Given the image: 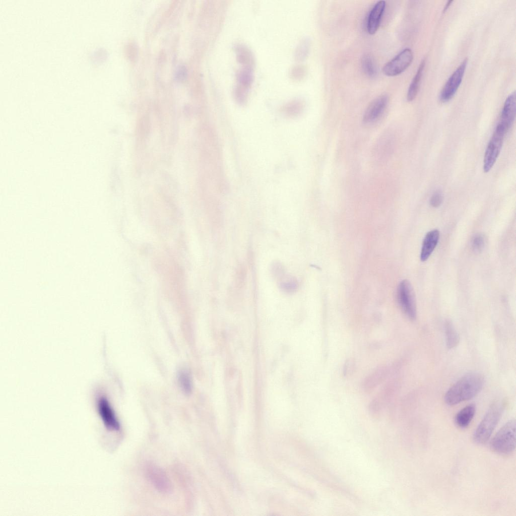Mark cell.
<instances>
[{
  "instance_id": "ffe728a7",
  "label": "cell",
  "mask_w": 516,
  "mask_h": 516,
  "mask_svg": "<svg viewBox=\"0 0 516 516\" xmlns=\"http://www.w3.org/2000/svg\"><path fill=\"white\" fill-rule=\"evenodd\" d=\"M178 381L180 388L185 394H189L191 390V381L188 373L185 370H180L178 374Z\"/></svg>"
},
{
  "instance_id": "8fae6325",
  "label": "cell",
  "mask_w": 516,
  "mask_h": 516,
  "mask_svg": "<svg viewBox=\"0 0 516 516\" xmlns=\"http://www.w3.org/2000/svg\"><path fill=\"white\" fill-rule=\"evenodd\" d=\"M515 116V93H511L506 99L501 113L499 124L508 132Z\"/></svg>"
},
{
  "instance_id": "277c9868",
  "label": "cell",
  "mask_w": 516,
  "mask_h": 516,
  "mask_svg": "<svg viewBox=\"0 0 516 516\" xmlns=\"http://www.w3.org/2000/svg\"><path fill=\"white\" fill-rule=\"evenodd\" d=\"M507 132L500 124L497 125L486 147L483 160V171L488 172L494 166L503 145Z\"/></svg>"
},
{
  "instance_id": "6da1fadb",
  "label": "cell",
  "mask_w": 516,
  "mask_h": 516,
  "mask_svg": "<svg viewBox=\"0 0 516 516\" xmlns=\"http://www.w3.org/2000/svg\"><path fill=\"white\" fill-rule=\"evenodd\" d=\"M484 381L481 373L472 372L466 374L446 392L444 396L445 403L453 406L472 399L482 390Z\"/></svg>"
},
{
  "instance_id": "7a4b0ae2",
  "label": "cell",
  "mask_w": 516,
  "mask_h": 516,
  "mask_svg": "<svg viewBox=\"0 0 516 516\" xmlns=\"http://www.w3.org/2000/svg\"><path fill=\"white\" fill-rule=\"evenodd\" d=\"M504 408L502 401L495 402L491 405L474 431L473 440L475 443L483 444L487 442L497 425Z\"/></svg>"
},
{
  "instance_id": "2e32d148",
  "label": "cell",
  "mask_w": 516,
  "mask_h": 516,
  "mask_svg": "<svg viewBox=\"0 0 516 516\" xmlns=\"http://www.w3.org/2000/svg\"><path fill=\"white\" fill-rule=\"evenodd\" d=\"M425 64V60H423L410 85L407 94V99L408 101H413L418 93Z\"/></svg>"
},
{
  "instance_id": "d6986e66",
  "label": "cell",
  "mask_w": 516,
  "mask_h": 516,
  "mask_svg": "<svg viewBox=\"0 0 516 516\" xmlns=\"http://www.w3.org/2000/svg\"><path fill=\"white\" fill-rule=\"evenodd\" d=\"M280 287L285 292L292 293L296 290L297 283L294 278L289 276H285L284 274L280 277Z\"/></svg>"
},
{
  "instance_id": "30bf717a",
  "label": "cell",
  "mask_w": 516,
  "mask_h": 516,
  "mask_svg": "<svg viewBox=\"0 0 516 516\" xmlns=\"http://www.w3.org/2000/svg\"><path fill=\"white\" fill-rule=\"evenodd\" d=\"M388 101L389 97L386 94L381 95L372 100L363 114L364 122L371 123L376 120L383 113Z\"/></svg>"
},
{
  "instance_id": "7402d4cb",
  "label": "cell",
  "mask_w": 516,
  "mask_h": 516,
  "mask_svg": "<svg viewBox=\"0 0 516 516\" xmlns=\"http://www.w3.org/2000/svg\"><path fill=\"white\" fill-rule=\"evenodd\" d=\"M246 275L245 269L243 266L241 265L238 268L236 273V279L237 287L240 288L242 287V286H243L245 281Z\"/></svg>"
},
{
  "instance_id": "5bb4252c",
  "label": "cell",
  "mask_w": 516,
  "mask_h": 516,
  "mask_svg": "<svg viewBox=\"0 0 516 516\" xmlns=\"http://www.w3.org/2000/svg\"><path fill=\"white\" fill-rule=\"evenodd\" d=\"M439 238V232L437 229L429 231L425 236L421 247L420 259L426 261L435 248Z\"/></svg>"
},
{
  "instance_id": "9a60e30c",
  "label": "cell",
  "mask_w": 516,
  "mask_h": 516,
  "mask_svg": "<svg viewBox=\"0 0 516 516\" xmlns=\"http://www.w3.org/2000/svg\"><path fill=\"white\" fill-rule=\"evenodd\" d=\"M475 412L476 407L474 404L466 406L457 414L455 417L456 424L461 428L467 427L473 419Z\"/></svg>"
},
{
  "instance_id": "ba28073f",
  "label": "cell",
  "mask_w": 516,
  "mask_h": 516,
  "mask_svg": "<svg viewBox=\"0 0 516 516\" xmlns=\"http://www.w3.org/2000/svg\"><path fill=\"white\" fill-rule=\"evenodd\" d=\"M145 472L149 480L158 491L163 493L170 491V481L162 469L153 464H148L145 467Z\"/></svg>"
},
{
  "instance_id": "7c38bea8",
  "label": "cell",
  "mask_w": 516,
  "mask_h": 516,
  "mask_svg": "<svg viewBox=\"0 0 516 516\" xmlns=\"http://www.w3.org/2000/svg\"><path fill=\"white\" fill-rule=\"evenodd\" d=\"M386 2L384 1L377 2L370 10L367 20L366 29L371 35L377 31L385 9Z\"/></svg>"
},
{
  "instance_id": "ac0fdd59",
  "label": "cell",
  "mask_w": 516,
  "mask_h": 516,
  "mask_svg": "<svg viewBox=\"0 0 516 516\" xmlns=\"http://www.w3.org/2000/svg\"><path fill=\"white\" fill-rule=\"evenodd\" d=\"M362 68L364 73L370 78L376 76V69L374 62L369 54H365L361 60Z\"/></svg>"
},
{
  "instance_id": "4fadbf2b",
  "label": "cell",
  "mask_w": 516,
  "mask_h": 516,
  "mask_svg": "<svg viewBox=\"0 0 516 516\" xmlns=\"http://www.w3.org/2000/svg\"><path fill=\"white\" fill-rule=\"evenodd\" d=\"M390 369L386 366L376 368L363 381L362 388L366 392L372 391L388 377Z\"/></svg>"
},
{
  "instance_id": "e0dca14e",
  "label": "cell",
  "mask_w": 516,
  "mask_h": 516,
  "mask_svg": "<svg viewBox=\"0 0 516 516\" xmlns=\"http://www.w3.org/2000/svg\"><path fill=\"white\" fill-rule=\"evenodd\" d=\"M444 332L447 347L453 349L456 347L459 343V335L453 322L449 320H446L444 323Z\"/></svg>"
},
{
  "instance_id": "603a6c76",
  "label": "cell",
  "mask_w": 516,
  "mask_h": 516,
  "mask_svg": "<svg viewBox=\"0 0 516 516\" xmlns=\"http://www.w3.org/2000/svg\"><path fill=\"white\" fill-rule=\"evenodd\" d=\"M355 364L353 359H348L344 364L343 367V374L345 376L351 375L355 369Z\"/></svg>"
},
{
  "instance_id": "52a82bcc",
  "label": "cell",
  "mask_w": 516,
  "mask_h": 516,
  "mask_svg": "<svg viewBox=\"0 0 516 516\" xmlns=\"http://www.w3.org/2000/svg\"><path fill=\"white\" fill-rule=\"evenodd\" d=\"M467 60V59H464L446 82L439 95V99L441 102L448 101L457 92L463 79Z\"/></svg>"
},
{
  "instance_id": "d4e9b609",
  "label": "cell",
  "mask_w": 516,
  "mask_h": 516,
  "mask_svg": "<svg viewBox=\"0 0 516 516\" xmlns=\"http://www.w3.org/2000/svg\"><path fill=\"white\" fill-rule=\"evenodd\" d=\"M453 1H448V2H447V3L446 4V5H445V7L444 8V9H443V12H445V11H446L447 10V9H448V8H449V6L450 5V4H452V3H453Z\"/></svg>"
},
{
  "instance_id": "44dd1931",
  "label": "cell",
  "mask_w": 516,
  "mask_h": 516,
  "mask_svg": "<svg viewBox=\"0 0 516 516\" xmlns=\"http://www.w3.org/2000/svg\"><path fill=\"white\" fill-rule=\"evenodd\" d=\"M486 242L485 236L481 233L475 234L472 238L471 245L472 249L475 252H480L483 250Z\"/></svg>"
},
{
  "instance_id": "9c48e42d",
  "label": "cell",
  "mask_w": 516,
  "mask_h": 516,
  "mask_svg": "<svg viewBox=\"0 0 516 516\" xmlns=\"http://www.w3.org/2000/svg\"><path fill=\"white\" fill-rule=\"evenodd\" d=\"M98 410L107 429L112 431H118L120 429V423L113 409L105 398H102L99 400Z\"/></svg>"
},
{
  "instance_id": "cb8c5ba5",
  "label": "cell",
  "mask_w": 516,
  "mask_h": 516,
  "mask_svg": "<svg viewBox=\"0 0 516 516\" xmlns=\"http://www.w3.org/2000/svg\"><path fill=\"white\" fill-rule=\"evenodd\" d=\"M442 202V194L440 191H436L432 195L430 199V204L434 207L437 208L439 207Z\"/></svg>"
},
{
  "instance_id": "3957f363",
  "label": "cell",
  "mask_w": 516,
  "mask_h": 516,
  "mask_svg": "<svg viewBox=\"0 0 516 516\" xmlns=\"http://www.w3.org/2000/svg\"><path fill=\"white\" fill-rule=\"evenodd\" d=\"M490 447L501 455H509L515 448V420L507 422L496 433L490 442Z\"/></svg>"
},
{
  "instance_id": "5b68a950",
  "label": "cell",
  "mask_w": 516,
  "mask_h": 516,
  "mask_svg": "<svg viewBox=\"0 0 516 516\" xmlns=\"http://www.w3.org/2000/svg\"><path fill=\"white\" fill-rule=\"evenodd\" d=\"M398 303L406 316L411 320L416 317L417 311L413 289L407 280L402 281L397 289Z\"/></svg>"
},
{
  "instance_id": "8992f818",
  "label": "cell",
  "mask_w": 516,
  "mask_h": 516,
  "mask_svg": "<svg viewBox=\"0 0 516 516\" xmlns=\"http://www.w3.org/2000/svg\"><path fill=\"white\" fill-rule=\"evenodd\" d=\"M413 59V53L412 50L406 48L384 65L382 72L385 75L389 77L399 75L410 66Z\"/></svg>"
}]
</instances>
